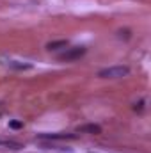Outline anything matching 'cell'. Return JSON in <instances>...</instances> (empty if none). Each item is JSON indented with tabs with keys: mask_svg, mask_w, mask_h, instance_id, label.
I'll return each instance as SVG.
<instances>
[{
	"mask_svg": "<svg viewBox=\"0 0 151 153\" xmlns=\"http://www.w3.org/2000/svg\"><path fill=\"white\" fill-rule=\"evenodd\" d=\"M39 141H68V139H76L75 134H39Z\"/></svg>",
	"mask_w": 151,
	"mask_h": 153,
	"instance_id": "3",
	"label": "cell"
},
{
	"mask_svg": "<svg viewBox=\"0 0 151 153\" xmlns=\"http://www.w3.org/2000/svg\"><path fill=\"white\" fill-rule=\"evenodd\" d=\"M78 132H80V134H93V135H98V134H101V126H100V125H94V123H89V125L78 126Z\"/></svg>",
	"mask_w": 151,
	"mask_h": 153,
	"instance_id": "4",
	"label": "cell"
},
{
	"mask_svg": "<svg viewBox=\"0 0 151 153\" xmlns=\"http://www.w3.org/2000/svg\"><path fill=\"white\" fill-rule=\"evenodd\" d=\"M85 52H87V48H84V46H73V48H68L66 52H62V53L59 55V59H61V61H66V62L76 61V59L84 57Z\"/></svg>",
	"mask_w": 151,
	"mask_h": 153,
	"instance_id": "2",
	"label": "cell"
},
{
	"mask_svg": "<svg viewBox=\"0 0 151 153\" xmlns=\"http://www.w3.org/2000/svg\"><path fill=\"white\" fill-rule=\"evenodd\" d=\"M9 126H11V128H14V130H18V128H23V123H21V121H11V123H9Z\"/></svg>",
	"mask_w": 151,
	"mask_h": 153,
	"instance_id": "7",
	"label": "cell"
},
{
	"mask_svg": "<svg viewBox=\"0 0 151 153\" xmlns=\"http://www.w3.org/2000/svg\"><path fill=\"white\" fill-rule=\"evenodd\" d=\"M68 46V39H59V41H50L46 45L48 50H59V48H66Z\"/></svg>",
	"mask_w": 151,
	"mask_h": 153,
	"instance_id": "6",
	"label": "cell"
},
{
	"mask_svg": "<svg viewBox=\"0 0 151 153\" xmlns=\"http://www.w3.org/2000/svg\"><path fill=\"white\" fill-rule=\"evenodd\" d=\"M91 153H94V152H91Z\"/></svg>",
	"mask_w": 151,
	"mask_h": 153,
	"instance_id": "8",
	"label": "cell"
},
{
	"mask_svg": "<svg viewBox=\"0 0 151 153\" xmlns=\"http://www.w3.org/2000/svg\"><path fill=\"white\" fill-rule=\"evenodd\" d=\"M0 146L13 148V150H20V148H23V144H21V143H18V141H13V139H0Z\"/></svg>",
	"mask_w": 151,
	"mask_h": 153,
	"instance_id": "5",
	"label": "cell"
},
{
	"mask_svg": "<svg viewBox=\"0 0 151 153\" xmlns=\"http://www.w3.org/2000/svg\"><path fill=\"white\" fill-rule=\"evenodd\" d=\"M130 73L128 66H110V68H103L98 71L100 78H123Z\"/></svg>",
	"mask_w": 151,
	"mask_h": 153,
	"instance_id": "1",
	"label": "cell"
}]
</instances>
